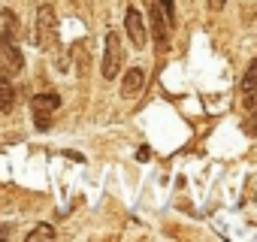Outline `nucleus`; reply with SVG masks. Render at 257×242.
I'll list each match as a JSON object with an SVG mask.
<instances>
[{"instance_id":"nucleus-1","label":"nucleus","mask_w":257,"mask_h":242,"mask_svg":"<svg viewBox=\"0 0 257 242\" xmlns=\"http://www.w3.org/2000/svg\"><path fill=\"white\" fill-rule=\"evenodd\" d=\"M31 40H34L43 52H58V22H55V10H52L49 4H43V7L37 10Z\"/></svg>"},{"instance_id":"nucleus-2","label":"nucleus","mask_w":257,"mask_h":242,"mask_svg":"<svg viewBox=\"0 0 257 242\" xmlns=\"http://www.w3.org/2000/svg\"><path fill=\"white\" fill-rule=\"evenodd\" d=\"M121 64H124V46H121V37H118L115 31H109V34H106V52H103V79H106V82L118 79Z\"/></svg>"},{"instance_id":"nucleus-3","label":"nucleus","mask_w":257,"mask_h":242,"mask_svg":"<svg viewBox=\"0 0 257 242\" xmlns=\"http://www.w3.org/2000/svg\"><path fill=\"white\" fill-rule=\"evenodd\" d=\"M149 25H152V40H155L158 52H167V46H170V22H167L164 10L158 7V0L149 4Z\"/></svg>"},{"instance_id":"nucleus-4","label":"nucleus","mask_w":257,"mask_h":242,"mask_svg":"<svg viewBox=\"0 0 257 242\" xmlns=\"http://www.w3.org/2000/svg\"><path fill=\"white\" fill-rule=\"evenodd\" d=\"M0 61H4L7 73H22V70H25V58H22L16 40H10V37H4V34H0Z\"/></svg>"},{"instance_id":"nucleus-5","label":"nucleus","mask_w":257,"mask_h":242,"mask_svg":"<svg viewBox=\"0 0 257 242\" xmlns=\"http://www.w3.org/2000/svg\"><path fill=\"white\" fill-rule=\"evenodd\" d=\"M124 28H127V37H131V43H134L137 49L146 46V22H143V13H140L137 7L127 10V16H124Z\"/></svg>"},{"instance_id":"nucleus-6","label":"nucleus","mask_w":257,"mask_h":242,"mask_svg":"<svg viewBox=\"0 0 257 242\" xmlns=\"http://www.w3.org/2000/svg\"><path fill=\"white\" fill-rule=\"evenodd\" d=\"M146 85V70L143 67H131L124 73V79H121V94L124 97H134V94H140V88Z\"/></svg>"},{"instance_id":"nucleus-7","label":"nucleus","mask_w":257,"mask_h":242,"mask_svg":"<svg viewBox=\"0 0 257 242\" xmlns=\"http://www.w3.org/2000/svg\"><path fill=\"white\" fill-rule=\"evenodd\" d=\"M31 109H34V115H52L55 109H61V97L58 94H37L31 100Z\"/></svg>"},{"instance_id":"nucleus-8","label":"nucleus","mask_w":257,"mask_h":242,"mask_svg":"<svg viewBox=\"0 0 257 242\" xmlns=\"http://www.w3.org/2000/svg\"><path fill=\"white\" fill-rule=\"evenodd\" d=\"M0 34L10 37V40H16V37H19V16H16L10 7L0 13Z\"/></svg>"},{"instance_id":"nucleus-9","label":"nucleus","mask_w":257,"mask_h":242,"mask_svg":"<svg viewBox=\"0 0 257 242\" xmlns=\"http://www.w3.org/2000/svg\"><path fill=\"white\" fill-rule=\"evenodd\" d=\"M73 52H76V61H79V64H76V73H79V76H85V73H88V64H91V55H88L85 43H76V46H73Z\"/></svg>"},{"instance_id":"nucleus-10","label":"nucleus","mask_w":257,"mask_h":242,"mask_svg":"<svg viewBox=\"0 0 257 242\" xmlns=\"http://www.w3.org/2000/svg\"><path fill=\"white\" fill-rule=\"evenodd\" d=\"M28 242H40V239H55V227L52 224H37L34 230H28V236H25Z\"/></svg>"},{"instance_id":"nucleus-11","label":"nucleus","mask_w":257,"mask_h":242,"mask_svg":"<svg viewBox=\"0 0 257 242\" xmlns=\"http://www.w3.org/2000/svg\"><path fill=\"white\" fill-rule=\"evenodd\" d=\"M16 109V91H13V85H4L0 88V112H13Z\"/></svg>"},{"instance_id":"nucleus-12","label":"nucleus","mask_w":257,"mask_h":242,"mask_svg":"<svg viewBox=\"0 0 257 242\" xmlns=\"http://www.w3.org/2000/svg\"><path fill=\"white\" fill-rule=\"evenodd\" d=\"M257 85V58L248 64V70H245V76H242V82H239V91L245 94V91H251Z\"/></svg>"},{"instance_id":"nucleus-13","label":"nucleus","mask_w":257,"mask_h":242,"mask_svg":"<svg viewBox=\"0 0 257 242\" xmlns=\"http://www.w3.org/2000/svg\"><path fill=\"white\" fill-rule=\"evenodd\" d=\"M158 7L164 10V16H167V22L173 25V22H176V7H173V0H158Z\"/></svg>"},{"instance_id":"nucleus-14","label":"nucleus","mask_w":257,"mask_h":242,"mask_svg":"<svg viewBox=\"0 0 257 242\" xmlns=\"http://www.w3.org/2000/svg\"><path fill=\"white\" fill-rule=\"evenodd\" d=\"M34 125H37V131H49L52 128V115H34Z\"/></svg>"},{"instance_id":"nucleus-15","label":"nucleus","mask_w":257,"mask_h":242,"mask_svg":"<svg viewBox=\"0 0 257 242\" xmlns=\"http://www.w3.org/2000/svg\"><path fill=\"white\" fill-rule=\"evenodd\" d=\"M245 134H248V137H257V115H251V118L245 121Z\"/></svg>"},{"instance_id":"nucleus-16","label":"nucleus","mask_w":257,"mask_h":242,"mask_svg":"<svg viewBox=\"0 0 257 242\" xmlns=\"http://www.w3.org/2000/svg\"><path fill=\"white\" fill-rule=\"evenodd\" d=\"M55 67H58V70H67V67H70V58H67V52L55 55Z\"/></svg>"},{"instance_id":"nucleus-17","label":"nucleus","mask_w":257,"mask_h":242,"mask_svg":"<svg viewBox=\"0 0 257 242\" xmlns=\"http://www.w3.org/2000/svg\"><path fill=\"white\" fill-rule=\"evenodd\" d=\"M4 85H13V82H10V73L7 70H0V88H4Z\"/></svg>"},{"instance_id":"nucleus-18","label":"nucleus","mask_w":257,"mask_h":242,"mask_svg":"<svg viewBox=\"0 0 257 242\" xmlns=\"http://www.w3.org/2000/svg\"><path fill=\"white\" fill-rule=\"evenodd\" d=\"M224 4H227V0H209V7H212V10H224Z\"/></svg>"}]
</instances>
